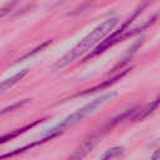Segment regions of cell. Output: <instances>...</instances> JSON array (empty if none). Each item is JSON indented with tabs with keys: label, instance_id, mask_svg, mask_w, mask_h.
Returning a JSON list of instances; mask_svg holds the SVG:
<instances>
[{
	"label": "cell",
	"instance_id": "52a82bcc",
	"mask_svg": "<svg viewBox=\"0 0 160 160\" xmlns=\"http://www.w3.org/2000/svg\"><path fill=\"white\" fill-rule=\"evenodd\" d=\"M158 102H159V101L155 100L154 102H151V104H149L148 106H145L144 109H141V110L132 118V120H141V119H144L146 115H149L151 111H154V110L158 108Z\"/></svg>",
	"mask_w": 160,
	"mask_h": 160
},
{
	"label": "cell",
	"instance_id": "3957f363",
	"mask_svg": "<svg viewBox=\"0 0 160 160\" xmlns=\"http://www.w3.org/2000/svg\"><path fill=\"white\" fill-rule=\"evenodd\" d=\"M101 139V134H95L92 136H90L89 139H86L79 148H76V150L66 159V160H82L92 149L94 146L99 142V140Z\"/></svg>",
	"mask_w": 160,
	"mask_h": 160
},
{
	"label": "cell",
	"instance_id": "277c9868",
	"mask_svg": "<svg viewBox=\"0 0 160 160\" xmlns=\"http://www.w3.org/2000/svg\"><path fill=\"white\" fill-rule=\"evenodd\" d=\"M26 74H28V70H21V71H19V72H16L15 75H12L11 78H9V79L1 81V82H0V94H2L4 91L9 90L10 88H12V86H14L16 82H19Z\"/></svg>",
	"mask_w": 160,
	"mask_h": 160
},
{
	"label": "cell",
	"instance_id": "5b68a950",
	"mask_svg": "<svg viewBox=\"0 0 160 160\" xmlns=\"http://www.w3.org/2000/svg\"><path fill=\"white\" fill-rule=\"evenodd\" d=\"M124 154V148L122 146H114L111 149H108L102 156L100 158V160H115L116 158L121 156Z\"/></svg>",
	"mask_w": 160,
	"mask_h": 160
},
{
	"label": "cell",
	"instance_id": "7a4b0ae2",
	"mask_svg": "<svg viewBox=\"0 0 160 160\" xmlns=\"http://www.w3.org/2000/svg\"><path fill=\"white\" fill-rule=\"evenodd\" d=\"M116 96V91H110V92H105L102 95H100L99 98L91 100L90 102H88L86 105H84L82 108L78 109L76 111H74L72 114L68 115L65 119H62L58 125H55L52 129H50L49 132H46L45 135H49V136H52L55 138L56 135H59L60 132H62L65 129L78 124L79 121H81L82 119H85L86 116H89L90 114L95 112L98 109H100L101 106H104L106 102H109L110 100H112Z\"/></svg>",
	"mask_w": 160,
	"mask_h": 160
},
{
	"label": "cell",
	"instance_id": "6da1fadb",
	"mask_svg": "<svg viewBox=\"0 0 160 160\" xmlns=\"http://www.w3.org/2000/svg\"><path fill=\"white\" fill-rule=\"evenodd\" d=\"M116 22H118L116 16H110V18L105 19L96 28H94L85 38H82L69 52H66L61 59H59L52 65V70H61L65 66H68L69 64H71L74 60H76L78 58L82 56L84 54L90 51L98 42H100L112 30V28L116 25Z\"/></svg>",
	"mask_w": 160,
	"mask_h": 160
},
{
	"label": "cell",
	"instance_id": "9c48e42d",
	"mask_svg": "<svg viewBox=\"0 0 160 160\" xmlns=\"http://www.w3.org/2000/svg\"><path fill=\"white\" fill-rule=\"evenodd\" d=\"M8 11H9V10H6V9H0V19H1L2 16H5V15L8 14Z\"/></svg>",
	"mask_w": 160,
	"mask_h": 160
},
{
	"label": "cell",
	"instance_id": "ba28073f",
	"mask_svg": "<svg viewBox=\"0 0 160 160\" xmlns=\"http://www.w3.org/2000/svg\"><path fill=\"white\" fill-rule=\"evenodd\" d=\"M150 160H160V152H159V150H156V151L154 152V155L151 156Z\"/></svg>",
	"mask_w": 160,
	"mask_h": 160
},
{
	"label": "cell",
	"instance_id": "8992f818",
	"mask_svg": "<svg viewBox=\"0 0 160 160\" xmlns=\"http://www.w3.org/2000/svg\"><path fill=\"white\" fill-rule=\"evenodd\" d=\"M41 121H42V120H36V121H34V122H32V124H30V125H26V126H24V128H21V129H18V130H15V131H11V132H9V134H6V135L1 136V138H0V144H2L4 141L10 140V139H12V138L18 136L19 134H22L26 129H30V128L35 126L36 124H39V122H41Z\"/></svg>",
	"mask_w": 160,
	"mask_h": 160
}]
</instances>
